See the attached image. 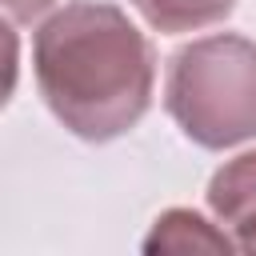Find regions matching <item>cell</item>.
I'll use <instances>...</instances> for the list:
<instances>
[{"label": "cell", "mask_w": 256, "mask_h": 256, "mask_svg": "<svg viewBox=\"0 0 256 256\" xmlns=\"http://www.w3.org/2000/svg\"><path fill=\"white\" fill-rule=\"evenodd\" d=\"M52 0H8V12L12 16H36L40 8H48Z\"/></svg>", "instance_id": "5"}, {"label": "cell", "mask_w": 256, "mask_h": 256, "mask_svg": "<svg viewBox=\"0 0 256 256\" xmlns=\"http://www.w3.org/2000/svg\"><path fill=\"white\" fill-rule=\"evenodd\" d=\"M36 76L72 132L108 140L148 108L152 52L116 8L68 4L36 36Z\"/></svg>", "instance_id": "1"}, {"label": "cell", "mask_w": 256, "mask_h": 256, "mask_svg": "<svg viewBox=\"0 0 256 256\" xmlns=\"http://www.w3.org/2000/svg\"><path fill=\"white\" fill-rule=\"evenodd\" d=\"M160 32H188V28H204L220 16L232 12L236 0H132Z\"/></svg>", "instance_id": "4"}, {"label": "cell", "mask_w": 256, "mask_h": 256, "mask_svg": "<svg viewBox=\"0 0 256 256\" xmlns=\"http://www.w3.org/2000/svg\"><path fill=\"white\" fill-rule=\"evenodd\" d=\"M168 108L184 132L208 148L256 132V44L212 36L172 60Z\"/></svg>", "instance_id": "2"}, {"label": "cell", "mask_w": 256, "mask_h": 256, "mask_svg": "<svg viewBox=\"0 0 256 256\" xmlns=\"http://www.w3.org/2000/svg\"><path fill=\"white\" fill-rule=\"evenodd\" d=\"M212 204L236 228H256V152L240 156L212 180Z\"/></svg>", "instance_id": "3"}]
</instances>
